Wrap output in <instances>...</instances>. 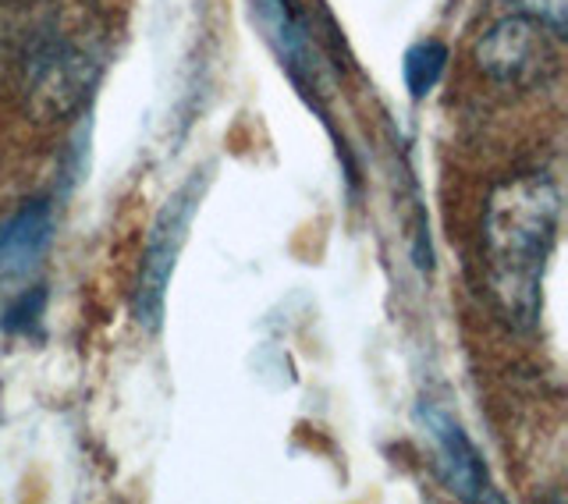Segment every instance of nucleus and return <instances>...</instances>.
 <instances>
[{
  "mask_svg": "<svg viewBox=\"0 0 568 504\" xmlns=\"http://www.w3.org/2000/svg\"><path fill=\"white\" fill-rule=\"evenodd\" d=\"M558 228L561 192L550 174H515L490 189L479 221V263L494 313L515 331L540 323Z\"/></svg>",
  "mask_w": 568,
  "mask_h": 504,
  "instance_id": "1",
  "label": "nucleus"
},
{
  "mask_svg": "<svg viewBox=\"0 0 568 504\" xmlns=\"http://www.w3.org/2000/svg\"><path fill=\"white\" fill-rule=\"evenodd\" d=\"M206 185H210V174L192 171L185 182L168 195L164 206L156 210V218L146 231V245H142L135 292H132V316H135L139 327L150 331V334H156L160 327H164L168 288L174 278L178 256H182V249L189 242V228L203 206Z\"/></svg>",
  "mask_w": 568,
  "mask_h": 504,
  "instance_id": "2",
  "label": "nucleus"
},
{
  "mask_svg": "<svg viewBox=\"0 0 568 504\" xmlns=\"http://www.w3.org/2000/svg\"><path fill=\"white\" fill-rule=\"evenodd\" d=\"M248 8H253L256 26L263 29V40L277 53V64L284 68V75L292 79L295 93L306 100L320 114V121L331 129V118L324 107L331 61L324 47H320L310 11L302 8L298 0H248Z\"/></svg>",
  "mask_w": 568,
  "mask_h": 504,
  "instance_id": "3",
  "label": "nucleus"
},
{
  "mask_svg": "<svg viewBox=\"0 0 568 504\" xmlns=\"http://www.w3.org/2000/svg\"><path fill=\"white\" fill-rule=\"evenodd\" d=\"M100 79V64L75 36L43 32L26 58V93L40 118L79 111Z\"/></svg>",
  "mask_w": 568,
  "mask_h": 504,
  "instance_id": "4",
  "label": "nucleus"
},
{
  "mask_svg": "<svg viewBox=\"0 0 568 504\" xmlns=\"http://www.w3.org/2000/svg\"><path fill=\"white\" fill-rule=\"evenodd\" d=\"M561 36L550 32L540 18L511 11L479 36L476 40V68L484 71L487 79L515 85V89H529L544 82L550 71L558 68V53L555 43Z\"/></svg>",
  "mask_w": 568,
  "mask_h": 504,
  "instance_id": "5",
  "label": "nucleus"
},
{
  "mask_svg": "<svg viewBox=\"0 0 568 504\" xmlns=\"http://www.w3.org/2000/svg\"><path fill=\"white\" fill-rule=\"evenodd\" d=\"M416 423L423 430V437L434 447V462H437L444 487L462 501H501V494L494 491L484 452L473 444L466 426H462L452 412H444L434 402H419Z\"/></svg>",
  "mask_w": 568,
  "mask_h": 504,
  "instance_id": "6",
  "label": "nucleus"
},
{
  "mask_svg": "<svg viewBox=\"0 0 568 504\" xmlns=\"http://www.w3.org/2000/svg\"><path fill=\"white\" fill-rule=\"evenodd\" d=\"M53 242V203L36 195L0 224V284L22 281Z\"/></svg>",
  "mask_w": 568,
  "mask_h": 504,
  "instance_id": "7",
  "label": "nucleus"
},
{
  "mask_svg": "<svg viewBox=\"0 0 568 504\" xmlns=\"http://www.w3.org/2000/svg\"><path fill=\"white\" fill-rule=\"evenodd\" d=\"M444 71H448V47L440 40H419L405 50L402 58V79L413 100H426L440 85Z\"/></svg>",
  "mask_w": 568,
  "mask_h": 504,
  "instance_id": "8",
  "label": "nucleus"
},
{
  "mask_svg": "<svg viewBox=\"0 0 568 504\" xmlns=\"http://www.w3.org/2000/svg\"><path fill=\"white\" fill-rule=\"evenodd\" d=\"M43 313H47V288L36 284L8 305L4 316H0V327L8 334H29L43 320Z\"/></svg>",
  "mask_w": 568,
  "mask_h": 504,
  "instance_id": "9",
  "label": "nucleus"
},
{
  "mask_svg": "<svg viewBox=\"0 0 568 504\" xmlns=\"http://www.w3.org/2000/svg\"><path fill=\"white\" fill-rule=\"evenodd\" d=\"M515 11L540 18L555 36H565V0H515Z\"/></svg>",
  "mask_w": 568,
  "mask_h": 504,
  "instance_id": "10",
  "label": "nucleus"
},
{
  "mask_svg": "<svg viewBox=\"0 0 568 504\" xmlns=\"http://www.w3.org/2000/svg\"><path fill=\"white\" fill-rule=\"evenodd\" d=\"M0 79H4V32H0Z\"/></svg>",
  "mask_w": 568,
  "mask_h": 504,
  "instance_id": "11",
  "label": "nucleus"
}]
</instances>
